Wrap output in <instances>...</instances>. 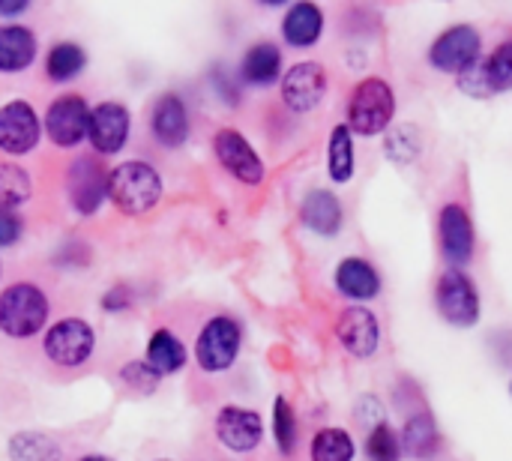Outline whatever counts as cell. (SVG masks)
<instances>
[{"mask_svg": "<svg viewBox=\"0 0 512 461\" xmlns=\"http://www.w3.org/2000/svg\"><path fill=\"white\" fill-rule=\"evenodd\" d=\"M108 198L126 216H144L162 198V177L150 162L129 159L108 171Z\"/></svg>", "mask_w": 512, "mask_h": 461, "instance_id": "cell-1", "label": "cell"}, {"mask_svg": "<svg viewBox=\"0 0 512 461\" xmlns=\"http://www.w3.org/2000/svg\"><path fill=\"white\" fill-rule=\"evenodd\" d=\"M393 117H396V93L390 81L378 75L363 78L354 87L351 102H348V129L354 135L372 138V135L387 132L393 126Z\"/></svg>", "mask_w": 512, "mask_h": 461, "instance_id": "cell-2", "label": "cell"}, {"mask_svg": "<svg viewBox=\"0 0 512 461\" xmlns=\"http://www.w3.org/2000/svg\"><path fill=\"white\" fill-rule=\"evenodd\" d=\"M48 297L33 282H15L0 291V333L9 339H30L48 321Z\"/></svg>", "mask_w": 512, "mask_h": 461, "instance_id": "cell-3", "label": "cell"}, {"mask_svg": "<svg viewBox=\"0 0 512 461\" xmlns=\"http://www.w3.org/2000/svg\"><path fill=\"white\" fill-rule=\"evenodd\" d=\"M435 306L438 315L459 330L477 327L483 315V303L474 279L465 270H450V267L435 282Z\"/></svg>", "mask_w": 512, "mask_h": 461, "instance_id": "cell-4", "label": "cell"}, {"mask_svg": "<svg viewBox=\"0 0 512 461\" xmlns=\"http://www.w3.org/2000/svg\"><path fill=\"white\" fill-rule=\"evenodd\" d=\"M483 57V36L477 27L471 24H453L444 33H438V39L429 45V63L432 69L444 72V75H462L468 69H474Z\"/></svg>", "mask_w": 512, "mask_h": 461, "instance_id": "cell-5", "label": "cell"}, {"mask_svg": "<svg viewBox=\"0 0 512 461\" xmlns=\"http://www.w3.org/2000/svg\"><path fill=\"white\" fill-rule=\"evenodd\" d=\"M93 345H96L93 327L81 318H63L54 327H48V333L42 336L45 357L60 369L84 366L93 354Z\"/></svg>", "mask_w": 512, "mask_h": 461, "instance_id": "cell-6", "label": "cell"}, {"mask_svg": "<svg viewBox=\"0 0 512 461\" xmlns=\"http://www.w3.org/2000/svg\"><path fill=\"white\" fill-rule=\"evenodd\" d=\"M240 342H243V333H240V324L234 318H225V315H216L210 318L201 333H198V342H195V363L204 369V372H225L234 366L237 354H240Z\"/></svg>", "mask_w": 512, "mask_h": 461, "instance_id": "cell-7", "label": "cell"}, {"mask_svg": "<svg viewBox=\"0 0 512 461\" xmlns=\"http://www.w3.org/2000/svg\"><path fill=\"white\" fill-rule=\"evenodd\" d=\"M438 243L450 270H462L477 255V231L462 204H444L438 213Z\"/></svg>", "mask_w": 512, "mask_h": 461, "instance_id": "cell-8", "label": "cell"}, {"mask_svg": "<svg viewBox=\"0 0 512 461\" xmlns=\"http://www.w3.org/2000/svg\"><path fill=\"white\" fill-rule=\"evenodd\" d=\"M327 87H330L327 69L315 60H303L282 75V102L294 114H309L324 102Z\"/></svg>", "mask_w": 512, "mask_h": 461, "instance_id": "cell-9", "label": "cell"}, {"mask_svg": "<svg viewBox=\"0 0 512 461\" xmlns=\"http://www.w3.org/2000/svg\"><path fill=\"white\" fill-rule=\"evenodd\" d=\"M336 339L351 357L372 360L381 348V321L366 306H345L336 321Z\"/></svg>", "mask_w": 512, "mask_h": 461, "instance_id": "cell-10", "label": "cell"}, {"mask_svg": "<svg viewBox=\"0 0 512 461\" xmlns=\"http://www.w3.org/2000/svg\"><path fill=\"white\" fill-rule=\"evenodd\" d=\"M87 123H90V108L84 102V96L78 93H63L48 105L45 114V132L51 138V144L57 147H75L87 138Z\"/></svg>", "mask_w": 512, "mask_h": 461, "instance_id": "cell-11", "label": "cell"}, {"mask_svg": "<svg viewBox=\"0 0 512 461\" xmlns=\"http://www.w3.org/2000/svg\"><path fill=\"white\" fill-rule=\"evenodd\" d=\"M213 150L219 165L240 183L246 186H258L264 180V162L255 153V147L246 141V135H240L237 129H219L213 135Z\"/></svg>", "mask_w": 512, "mask_h": 461, "instance_id": "cell-12", "label": "cell"}, {"mask_svg": "<svg viewBox=\"0 0 512 461\" xmlns=\"http://www.w3.org/2000/svg\"><path fill=\"white\" fill-rule=\"evenodd\" d=\"M69 201L81 216H93L108 198V171L93 156H78L66 171Z\"/></svg>", "mask_w": 512, "mask_h": 461, "instance_id": "cell-13", "label": "cell"}, {"mask_svg": "<svg viewBox=\"0 0 512 461\" xmlns=\"http://www.w3.org/2000/svg\"><path fill=\"white\" fill-rule=\"evenodd\" d=\"M42 126L30 102L12 99L0 108V150L9 156H24L39 144Z\"/></svg>", "mask_w": 512, "mask_h": 461, "instance_id": "cell-14", "label": "cell"}, {"mask_svg": "<svg viewBox=\"0 0 512 461\" xmlns=\"http://www.w3.org/2000/svg\"><path fill=\"white\" fill-rule=\"evenodd\" d=\"M129 129H132V117H129L126 105L102 102V105L90 108L87 138H90L96 153H102V156L120 153L126 147V141H129Z\"/></svg>", "mask_w": 512, "mask_h": 461, "instance_id": "cell-15", "label": "cell"}, {"mask_svg": "<svg viewBox=\"0 0 512 461\" xmlns=\"http://www.w3.org/2000/svg\"><path fill=\"white\" fill-rule=\"evenodd\" d=\"M216 438L231 453H252L264 438V420H261V414H255L249 408L228 405L216 417Z\"/></svg>", "mask_w": 512, "mask_h": 461, "instance_id": "cell-16", "label": "cell"}, {"mask_svg": "<svg viewBox=\"0 0 512 461\" xmlns=\"http://www.w3.org/2000/svg\"><path fill=\"white\" fill-rule=\"evenodd\" d=\"M150 132L162 147H180L189 138V114L177 93H162L150 111Z\"/></svg>", "mask_w": 512, "mask_h": 461, "instance_id": "cell-17", "label": "cell"}, {"mask_svg": "<svg viewBox=\"0 0 512 461\" xmlns=\"http://www.w3.org/2000/svg\"><path fill=\"white\" fill-rule=\"evenodd\" d=\"M300 222L318 237H336L345 225V210L336 192L312 189L300 204Z\"/></svg>", "mask_w": 512, "mask_h": 461, "instance_id": "cell-18", "label": "cell"}, {"mask_svg": "<svg viewBox=\"0 0 512 461\" xmlns=\"http://www.w3.org/2000/svg\"><path fill=\"white\" fill-rule=\"evenodd\" d=\"M336 288L348 300L366 303L381 294V273L366 258H342L336 267Z\"/></svg>", "mask_w": 512, "mask_h": 461, "instance_id": "cell-19", "label": "cell"}, {"mask_svg": "<svg viewBox=\"0 0 512 461\" xmlns=\"http://www.w3.org/2000/svg\"><path fill=\"white\" fill-rule=\"evenodd\" d=\"M324 33V12L321 6L300 0L282 18V36L291 48H312Z\"/></svg>", "mask_w": 512, "mask_h": 461, "instance_id": "cell-20", "label": "cell"}, {"mask_svg": "<svg viewBox=\"0 0 512 461\" xmlns=\"http://www.w3.org/2000/svg\"><path fill=\"white\" fill-rule=\"evenodd\" d=\"M399 444H402V453H408L411 459L417 461H432L441 450V432H438V423L429 411H420L414 417H408V423L402 426V435H399Z\"/></svg>", "mask_w": 512, "mask_h": 461, "instance_id": "cell-21", "label": "cell"}, {"mask_svg": "<svg viewBox=\"0 0 512 461\" xmlns=\"http://www.w3.org/2000/svg\"><path fill=\"white\" fill-rule=\"evenodd\" d=\"M36 57V36L24 24H0V72H21Z\"/></svg>", "mask_w": 512, "mask_h": 461, "instance_id": "cell-22", "label": "cell"}, {"mask_svg": "<svg viewBox=\"0 0 512 461\" xmlns=\"http://www.w3.org/2000/svg\"><path fill=\"white\" fill-rule=\"evenodd\" d=\"M240 75L255 87L276 84L282 78V51L273 42H255L240 63Z\"/></svg>", "mask_w": 512, "mask_h": 461, "instance_id": "cell-23", "label": "cell"}, {"mask_svg": "<svg viewBox=\"0 0 512 461\" xmlns=\"http://www.w3.org/2000/svg\"><path fill=\"white\" fill-rule=\"evenodd\" d=\"M354 168H357L354 132L348 129V123H339V126H333L330 144H327V174H330L333 183H351Z\"/></svg>", "mask_w": 512, "mask_h": 461, "instance_id": "cell-24", "label": "cell"}, {"mask_svg": "<svg viewBox=\"0 0 512 461\" xmlns=\"http://www.w3.org/2000/svg\"><path fill=\"white\" fill-rule=\"evenodd\" d=\"M144 363L159 375H174L186 366V345L171 330H156L150 336Z\"/></svg>", "mask_w": 512, "mask_h": 461, "instance_id": "cell-25", "label": "cell"}, {"mask_svg": "<svg viewBox=\"0 0 512 461\" xmlns=\"http://www.w3.org/2000/svg\"><path fill=\"white\" fill-rule=\"evenodd\" d=\"M6 453L12 461H60V444L45 432H15L6 444Z\"/></svg>", "mask_w": 512, "mask_h": 461, "instance_id": "cell-26", "label": "cell"}, {"mask_svg": "<svg viewBox=\"0 0 512 461\" xmlns=\"http://www.w3.org/2000/svg\"><path fill=\"white\" fill-rule=\"evenodd\" d=\"M84 66H87V54H84V48L78 42H57L48 51V60H45V72L57 84L72 81L75 75H81Z\"/></svg>", "mask_w": 512, "mask_h": 461, "instance_id": "cell-27", "label": "cell"}, {"mask_svg": "<svg viewBox=\"0 0 512 461\" xmlns=\"http://www.w3.org/2000/svg\"><path fill=\"white\" fill-rule=\"evenodd\" d=\"M420 153H423V135H420L417 126L402 123V126H396L393 132H387V138H384V156H387L390 162H396L399 168L414 165Z\"/></svg>", "mask_w": 512, "mask_h": 461, "instance_id": "cell-28", "label": "cell"}, {"mask_svg": "<svg viewBox=\"0 0 512 461\" xmlns=\"http://www.w3.org/2000/svg\"><path fill=\"white\" fill-rule=\"evenodd\" d=\"M357 447L345 429H321L312 438V461H354Z\"/></svg>", "mask_w": 512, "mask_h": 461, "instance_id": "cell-29", "label": "cell"}, {"mask_svg": "<svg viewBox=\"0 0 512 461\" xmlns=\"http://www.w3.org/2000/svg\"><path fill=\"white\" fill-rule=\"evenodd\" d=\"M30 174L15 162H0V207L15 210L30 198Z\"/></svg>", "mask_w": 512, "mask_h": 461, "instance_id": "cell-30", "label": "cell"}, {"mask_svg": "<svg viewBox=\"0 0 512 461\" xmlns=\"http://www.w3.org/2000/svg\"><path fill=\"white\" fill-rule=\"evenodd\" d=\"M483 72H486V81H489L492 93H507V90H512V39L501 42L483 60Z\"/></svg>", "mask_w": 512, "mask_h": 461, "instance_id": "cell-31", "label": "cell"}, {"mask_svg": "<svg viewBox=\"0 0 512 461\" xmlns=\"http://www.w3.org/2000/svg\"><path fill=\"white\" fill-rule=\"evenodd\" d=\"M273 438H276V447L282 456H291L294 447H297V417H294V408L288 405L285 396H276L273 402Z\"/></svg>", "mask_w": 512, "mask_h": 461, "instance_id": "cell-32", "label": "cell"}, {"mask_svg": "<svg viewBox=\"0 0 512 461\" xmlns=\"http://www.w3.org/2000/svg\"><path fill=\"white\" fill-rule=\"evenodd\" d=\"M366 456H369V461H399V456H402V444H399V435L393 432L390 423H381V426L369 429Z\"/></svg>", "mask_w": 512, "mask_h": 461, "instance_id": "cell-33", "label": "cell"}, {"mask_svg": "<svg viewBox=\"0 0 512 461\" xmlns=\"http://www.w3.org/2000/svg\"><path fill=\"white\" fill-rule=\"evenodd\" d=\"M159 372H153L144 360H132V363H126L123 369H120V381L129 387V390H135V393H153L156 390V384H159Z\"/></svg>", "mask_w": 512, "mask_h": 461, "instance_id": "cell-34", "label": "cell"}, {"mask_svg": "<svg viewBox=\"0 0 512 461\" xmlns=\"http://www.w3.org/2000/svg\"><path fill=\"white\" fill-rule=\"evenodd\" d=\"M459 90L468 93V96H474V99H489V96H492V87H489V81H486L483 63H477L474 69H468V72L459 75Z\"/></svg>", "mask_w": 512, "mask_h": 461, "instance_id": "cell-35", "label": "cell"}, {"mask_svg": "<svg viewBox=\"0 0 512 461\" xmlns=\"http://www.w3.org/2000/svg\"><path fill=\"white\" fill-rule=\"evenodd\" d=\"M18 237H21V219L15 216V210L0 207V249L15 246Z\"/></svg>", "mask_w": 512, "mask_h": 461, "instance_id": "cell-36", "label": "cell"}, {"mask_svg": "<svg viewBox=\"0 0 512 461\" xmlns=\"http://www.w3.org/2000/svg\"><path fill=\"white\" fill-rule=\"evenodd\" d=\"M357 420L360 423H366L369 426V414H372V420H375V426H381V423H387L384 420V408H381V402L375 399V396H363L360 402H357Z\"/></svg>", "mask_w": 512, "mask_h": 461, "instance_id": "cell-37", "label": "cell"}, {"mask_svg": "<svg viewBox=\"0 0 512 461\" xmlns=\"http://www.w3.org/2000/svg\"><path fill=\"white\" fill-rule=\"evenodd\" d=\"M129 303H132V297H129L126 288H111V291L102 297V309H105V312H123V309H129Z\"/></svg>", "mask_w": 512, "mask_h": 461, "instance_id": "cell-38", "label": "cell"}, {"mask_svg": "<svg viewBox=\"0 0 512 461\" xmlns=\"http://www.w3.org/2000/svg\"><path fill=\"white\" fill-rule=\"evenodd\" d=\"M27 0H15V3H3L0 0V15H18V12H27Z\"/></svg>", "mask_w": 512, "mask_h": 461, "instance_id": "cell-39", "label": "cell"}, {"mask_svg": "<svg viewBox=\"0 0 512 461\" xmlns=\"http://www.w3.org/2000/svg\"><path fill=\"white\" fill-rule=\"evenodd\" d=\"M78 461H108V459H102V456H84V459H78Z\"/></svg>", "mask_w": 512, "mask_h": 461, "instance_id": "cell-40", "label": "cell"}]
</instances>
